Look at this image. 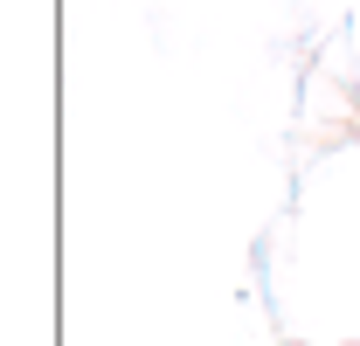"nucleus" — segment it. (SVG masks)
<instances>
[]
</instances>
